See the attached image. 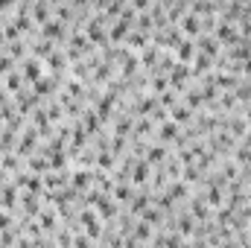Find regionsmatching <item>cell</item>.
I'll list each match as a JSON object with an SVG mask.
<instances>
[{"label": "cell", "mask_w": 251, "mask_h": 248, "mask_svg": "<svg viewBox=\"0 0 251 248\" xmlns=\"http://www.w3.org/2000/svg\"><path fill=\"white\" fill-rule=\"evenodd\" d=\"M193 117H196V114L190 111L187 105H176V108H173V117H170V120H173L176 125H190V123H193Z\"/></svg>", "instance_id": "14"}, {"label": "cell", "mask_w": 251, "mask_h": 248, "mask_svg": "<svg viewBox=\"0 0 251 248\" xmlns=\"http://www.w3.org/2000/svg\"><path fill=\"white\" fill-rule=\"evenodd\" d=\"M47 64H50L53 73H56V70H64V67H67V53H64V50H53V56L47 59Z\"/></svg>", "instance_id": "26"}, {"label": "cell", "mask_w": 251, "mask_h": 248, "mask_svg": "<svg viewBox=\"0 0 251 248\" xmlns=\"http://www.w3.org/2000/svg\"><path fill=\"white\" fill-rule=\"evenodd\" d=\"M231 94H234V99H237V102H243L246 108L251 105V82H249V79H243V82H237V88H234Z\"/></svg>", "instance_id": "12"}, {"label": "cell", "mask_w": 251, "mask_h": 248, "mask_svg": "<svg viewBox=\"0 0 251 248\" xmlns=\"http://www.w3.org/2000/svg\"><path fill=\"white\" fill-rule=\"evenodd\" d=\"M82 128H85V131H97V128H100V117H97V111H85Z\"/></svg>", "instance_id": "29"}, {"label": "cell", "mask_w": 251, "mask_h": 248, "mask_svg": "<svg viewBox=\"0 0 251 248\" xmlns=\"http://www.w3.org/2000/svg\"><path fill=\"white\" fill-rule=\"evenodd\" d=\"M100 248H105V246H100Z\"/></svg>", "instance_id": "38"}, {"label": "cell", "mask_w": 251, "mask_h": 248, "mask_svg": "<svg viewBox=\"0 0 251 248\" xmlns=\"http://www.w3.org/2000/svg\"><path fill=\"white\" fill-rule=\"evenodd\" d=\"M190 216H193L196 222H201V225L210 219V204L204 201V196H199V198H193V201H190Z\"/></svg>", "instance_id": "7"}, {"label": "cell", "mask_w": 251, "mask_h": 248, "mask_svg": "<svg viewBox=\"0 0 251 248\" xmlns=\"http://www.w3.org/2000/svg\"><path fill=\"white\" fill-rule=\"evenodd\" d=\"M9 225H12V216L6 210H0V231H9Z\"/></svg>", "instance_id": "34"}, {"label": "cell", "mask_w": 251, "mask_h": 248, "mask_svg": "<svg viewBox=\"0 0 251 248\" xmlns=\"http://www.w3.org/2000/svg\"><path fill=\"white\" fill-rule=\"evenodd\" d=\"M85 137H88V131L82 128V123H76V128H73V149H82L85 146Z\"/></svg>", "instance_id": "30"}, {"label": "cell", "mask_w": 251, "mask_h": 248, "mask_svg": "<svg viewBox=\"0 0 251 248\" xmlns=\"http://www.w3.org/2000/svg\"><path fill=\"white\" fill-rule=\"evenodd\" d=\"M97 213H100V219H114V216H117V204L102 196V198L97 201Z\"/></svg>", "instance_id": "18"}, {"label": "cell", "mask_w": 251, "mask_h": 248, "mask_svg": "<svg viewBox=\"0 0 251 248\" xmlns=\"http://www.w3.org/2000/svg\"><path fill=\"white\" fill-rule=\"evenodd\" d=\"M164 190H167V193H170V196H173V201H181V198H187V184H184V181H181V178H176V181H170V184L164 187Z\"/></svg>", "instance_id": "20"}, {"label": "cell", "mask_w": 251, "mask_h": 248, "mask_svg": "<svg viewBox=\"0 0 251 248\" xmlns=\"http://www.w3.org/2000/svg\"><path fill=\"white\" fill-rule=\"evenodd\" d=\"M38 225H41L44 231H53V228H56V213H53V210H41V213H38Z\"/></svg>", "instance_id": "28"}, {"label": "cell", "mask_w": 251, "mask_h": 248, "mask_svg": "<svg viewBox=\"0 0 251 248\" xmlns=\"http://www.w3.org/2000/svg\"><path fill=\"white\" fill-rule=\"evenodd\" d=\"M79 222H82L85 228H88V225H97V213H94L91 207H85V210H82V216H79Z\"/></svg>", "instance_id": "32"}, {"label": "cell", "mask_w": 251, "mask_h": 248, "mask_svg": "<svg viewBox=\"0 0 251 248\" xmlns=\"http://www.w3.org/2000/svg\"><path fill=\"white\" fill-rule=\"evenodd\" d=\"M126 44H128V47H131V53H134V50H143V47H149V35H146V32H140V29H134V26H131V32H128V35H126Z\"/></svg>", "instance_id": "11"}, {"label": "cell", "mask_w": 251, "mask_h": 248, "mask_svg": "<svg viewBox=\"0 0 251 248\" xmlns=\"http://www.w3.org/2000/svg\"><path fill=\"white\" fill-rule=\"evenodd\" d=\"M41 38H47V41H56V38H64V21H59L56 15L47 21V24H41Z\"/></svg>", "instance_id": "6"}, {"label": "cell", "mask_w": 251, "mask_h": 248, "mask_svg": "<svg viewBox=\"0 0 251 248\" xmlns=\"http://www.w3.org/2000/svg\"><path fill=\"white\" fill-rule=\"evenodd\" d=\"M167 158H170V152H167V146H164V143H152V146L146 149V161H149V164H155V167H164V164H167Z\"/></svg>", "instance_id": "10"}, {"label": "cell", "mask_w": 251, "mask_h": 248, "mask_svg": "<svg viewBox=\"0 0 251 248\" xmlns=\"http://www.w3.org/2000/svg\"><path fill=\"white\" fill-rule=\"evenodd\" d=\"M213 38L219 41V44H240L243 38H240V29H237V24H231V21H222L219 18V24H216V29H213Z\"/></svg>", "instance_id": "1"}, {"label": "cell", "mask_w": 251, "mask_h": 248, "mask_svg": "<svg viewBox=\"0 0 251 248\" xmlns=\"http://www.w3.org/2000/svg\"><path fill=\"white\" fill-rule=\"evenodd\" d=\"M184 105H187L190 111H193V108H201V105H204V99H201V91H199V85H196V88H190L187 94H184Z\"/></svg>", "instance_id": "24"}, {"label": "cell", "mask_w": 251, "mask_h": 248, "mask_svg": "<svg viewBox=\"0 0 251 248\" xmlns=\"http://www.w3.org/2000/svg\"><path fill=\"white\" fill-rule=\"evenodd\" d=\"M114 198H117V201H131V198H134L131 181H117V184H114Z\"/></svg>", "instance_id": "22"}, {"label": "cell", "mask_w": 251, "mask_h": 248, "mask_svg": "<svg viewBox=\"0 0 251 248\" xmlns=\"http://www.w3.org/2000/svg\"><path fill=\"white\" fill-rule=\"evenodd\" d=\"M73 248H91V237H88V234H82V231H79V234H76V237H73Z\"/></svg>", "instance_id": "33"}, {"label": "cell", "mask_w": 251, "mask_h": 248, "mask_svg": "<svg viewBox=\"0 0 251 248\" xmlns=\"http://www.w3.org/2000/svg\"><path fill=\"white\" fill-rule=\"evenodd\" d=\"M12 243H15L12 231H0V246H12Z\"/></svg>", "instance_id": "35"}, {"label": "cell", "mask_w": 251, "mask_h": 248, "mask_svg": "<svg viewBox=\"0 0 251 248\" xmlns=\"http://www.w3.org/2000/svg\"><path fill=\"white\" fill-rule=\"evenodd\" d=\"M21 73H24V79L26 82H41V59H35V56H26L24 64H21Z\"/></svg>", "instance_id": "4"}, {"label": "cell", "mask_w": 251, "mask_h": 248, "mask_svg": "<svg viewBox=\"0 0 251 248\" xmlns=\"http://www.w3.org/2000/svg\"><path fill=\"white\" fill-rule=\"evenodd\" d=\"M91 181H94V178H91V173H88V170H76V173H73V178H70V187H73V190H88Z\"/></svg>", "instance_id": "21"}, {"label": "cell", "mask_w": 251, "mask_h": 248, "mask_svg": "<svg viewBox=\"0 0 251 248\" xmlns=\"http://www.w3.org/2000/svg\"><path fill=\"white\" fill-rule=\"evenodd\" d=\"M35 140H38V131L35 128H26L24 137H21V143H18V155H26L29 149H35Z\"/></svg>", "instance_id": "16"}, {"label": "cell", "mask_w": 251, "mask_h": 248, "mask_svg": "<svg viewBox=\"0 0 251 248\" xmlns=\"http://www.w3.org/2000/svg\"><path fill=\"white\" fill-rule=\"evenodd\" d=\"M6 53H9V59H12V62H15V59H24V41H12Z\"/></svg>", "instance_id": "31"}, {"label": "cell", "mask_w": 251, "mask_h": 248, "mask_svg": "<svg viewBox=\"0 0 251 248\" xmlns=\"http://www.w3.org/2000/svg\"><path fill=\"white\" fill-rule=\"evenodd\" d=\"M152 234H155V228L146 225V222H134V228H131V237L137 243H152Z\"/></svg>", "instance_id": "13"}, {"label": "cell", "mask_w": 251, "mask_h": 248, "mask_svg": "<svg viewBox=\"0 0 251 248\" xmlns=\"http://www.w3.org/2000/svg\"><path fill=\"white\" fill-rule=\"evenodd\" d=\"M178 134H181V125H176L173 120H164V123L158 125V137H161L164 146L173 143V140H178Z\"/></svg>", "instance_id": "9"}, {"label": "cell", "mask_w": 251, "mask_h": 248, "mask_svg": "<svg viewBox=\"0 0 251 248\" xmlns=\"http://www.w3.org/2000/svg\"><path fill=\"white\" fill-rule=\"evenodd\" d=\"M149 173H152V164H149L146 158H140V161H134V164H131V173H128V181H131V184H140V187H146V184H149Z\"/></svg>", "instance_id": "2"}, {"label": "cell", "mask_w": 251, "mask_h": 248, "mask_svg": "<svg viewBox=\"0 0 251 248\" xmlns=\"http://www.w3.org/2000/svg\"><path fill=\"white\" fill-rule=\"evenodd\" d=\"M15 248H38V243H29V240H18Z\"/></svg>", "instance_id": "36"}, {"label": "cell", "mask_w": 251, "mask_h": 248, "mask_svg": "<svg viewBox=\"0 0 251 248\" xmlns=\"http://www.w3.org/2000/svg\"><path fill=\"white\" fill-rule=\"evenodd\" d=\"M149 201H152V193H134V198H131V207H128V210L140 216V213H143L146 207H152Z\"/></svg>", "instance_id": "17"}, {"label": "cell", "mask_w": 251, "mask_h": 248, "mask_svg": "<svg viewBox=\"0 0 251 248\" xmlns=\"http://www.w3.org/2000/svg\"><path fill=\"white\" fill-rule=\"evenodd\" d=\"M196 38H184L178 47H176V62L178 64H193V59H196Z\"/></svg>", "instance_id": "5"}, {"label": "cell", "mask_w": 251, "mask_h": 248, "mask_svg": "<svg viewBox=\"0 0 251 248\" xmlns=\"http://www.w3.org/2000/svg\"><path fill=\"white\" fill-rule=\"evenodd\" d=\"M196 50H199V53H204L207 59H216V53H219V41H216L213 35H204V32H201V35H199V41H196Z\"/></svg>", "instance_id": "8"}, {"label": "cell", "mask_w": 251, "mask_h": 248, "mask_svg": "<svg viewBox=\"0 0 251 248\" xmlns=\"http://www.w3.org/2000/svg\"><path fill=\"white\" fill-rule=\"evenodd\" d=\"M97 167H100L102 173H111V170H114V155H111V152H97Z\"/></svg>", "instance_id": "27"}, {"label": "cell", "mask_w": 251, "mask_h": 248, "mask_svg": "<svg viewBox=\"0 0 251 248\" xmlns=\"http://www.w3.org/2000/svg\"><path fill=\"white\" fill-rule=\"evenodd\" d=\"M3 108H6V94L0 91V111H3Z\"/></svg>", "instance_id": "37"}, {"label": "cell", "mask_w": 251, "mask_h": 248, "mask_svg": "<svg viewBox=\"0 0 251 248\" xmlns=\"http://www.w3.org/2000/svg\"><path fill=\"white\" fill-rule=\"evenodd\" d=\"M164 213L158 210V207H146L143 213H140V222H146V225H152V228H158V225H164Z\"/></svg>", "instance_id": "19"}, {"label": "cell", "mask_w": 251, "mask_h": 248, "mask_svg": "<svg viewBox=\"0 0 251 248\" xmlns=\"http://www.w3.org/2000/svg\"><path fill=\"white\" fill-rule=\"evenodd\" d=\"M50 18H53V6L50 3H32V21L47 24Z\"/></svg>", "instance_id": "15"}, {"label": "cell", "mask_w": 251, "mask_h": 248, "mask_svg": "<svg viewBox=\"0 0 251 248\" xmlns=\"http://www.w3.org/2000/svg\"><path fill=\"white\" fill-rule=\"evenodd\" d=\"M6 88H9L12 94L24 91V73H21V70H12V73H6Z\"/></svg>", "instance_id": "23"}, {"label": "cell", "mask_w": 251, "mask_h": 248, "mask_svg": "<svg viewBox=\"0 0 251 248\" xmlns=\"http://www.w3.org/2000/svg\"><path fill=\"white\" fill-rule=\"evenodd\" d=\"M152 91L155 94H167L170 91V76L167 73H152Z\"/></svg>", "instance_id": "25"}, {"label": "cell", "mask_w": 251, "mask_h": 248, "mask_svg": "<svg viewBox=\"0 0 251 248\" xmlns=\"http://www.w3.org/2000/svg\"><path fill=\"white\" fill-rule=\"evenodd\" d=\"M178 29H181V35H184V38H199V35H201V18H199V15H193V12L187 9V15L178 21Z\"/></svg>", "instance_id": "3"}]
</instances>
